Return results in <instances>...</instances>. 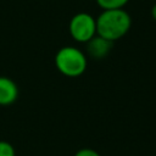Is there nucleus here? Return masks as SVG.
Instances as JSON below:
<instances>
[{
	"instance_id": "f257e3e1",
	"label": "nucleus",
	"mask_w": 156,
	"mask_h": 156,
	"mask_svg": "<svg viewBox=\"0 0 156 156\" xmlns=\"http://www.w3.org/2000/svg\"><path fill=\"white\" fill-rule=\"evenodd\" d=\"M95 20L96 34L112 43L123 38L132 27V18L123 9L104 10Z\"/></svg>"
},
{
	"instance_id": "f03ea898",
	"label": "nucleus",
	"mask_w": 156,
	"mask_h": 156,
	"mask_svg": "<svg viewBox=\"0 0 156 156\" xmlns=\"http://www.w3.org/2000/svg\"><path fill=\"white\" fill-rule=\"evenodd\" d=\"M55 66L63 76L74 78L85 72L88 61L82 50L74 46H63L55 55Z\"/></svg>"
},
{
	"instance_id": "7ed1b4c3",
	"label": "nucleus",
	"mask_w": 156,
	"mask_h": 156,
	"mask_svg": "<svg viewBox=\"0 0 156 156\" xmlns=\"http://www.w3.org/2000/svg\"><path fill=\"white\" fill-rule=\"evenodd\" d=\"M71 37L78 43H88L96 35V20L87 12L76 13L68 24Z\"/></svg>"
},
{
	"instance_id": "20e7f679",
	"label": "nucleus",
	"mask_w": 156,
	"mask_h": 156,
	"mask_svg": "<svg viewBox=\"0 0 156 156\" xmlns=\"http://www.w3.org/2000/svg\"><path fill=\"white\" fill-rule=\"evenodd\" d=\"M85 44H87V51H88V54L93 58H95V60L105 58L108 55V52L111 51L112 45H113L112 41L105 39V38H102V37H100L98 34L95 37H93Z\"/></svg>"
},
{
	"instance_id": "39448f33",
	"label": "nucleus",
	"mask_w": 156,
	"mask_h": 156,
	"mask_svg": "<svg viewBox=\"0 0 156 156\" xmlns=\"http://www.w3.org/2000/svg\"><path fill=\"white\" fill-rule=\"evenodd\" d=\"M18 98L17 84L9 77H0V106H9Z\"/></svg>"
},
{
	"instance_id": "423d86ee",
	"label": "nucleus",
	"mask_w": 156,
	"mask_h": 156,
	"mask_svg": "<svg viewBox=\"0 0 156 156\" xmlns=\"http://www.w3.org/2000/svg\"><path fill=\"white\" fill-rule=\"evenodd\" d=\"M129 0H96V4L102 10H117L123 9Z\"/></svg>"
},
{
	"instance_id": "0eeeda50",
	"label": "nucleus",
	"mask_w": 156,
	"mask_h": 156,
	"mask_svg": "<svg viewBox=\"0 0 156 156\" xmlns=\"http://www.w3.org/2000/svg\"><path fill=\"white\" fill-rule=\"evenodd\" d=\"M0 156H16L15 147L4 140H0Z\"/></svg>"
},
{
	"instance_id": "6e6552de",
	"label": "nucleus",
	"mask_w": 156,
	"mask_h": 156,
	"mask_svg": "<svg viewBox=\"0 0 156 156\" xmlns=\"http://www.w3.org/2000/svg\"><path fill=\"white\" fill-rule=\"evenodd\" d=\"M74 156H101L96 150H93V149H89V147H83V149H79Z\"/></svg>"
},
{
	"instance_id": "1a4fd4ad",
	"label": "nucleus",
	"mask_w": 156,
	"mask_h": 156,
	"mask_svg": "<svg viewBox=\"0 0 156 156\" xmlns=\"http://www.w3.org/2000/svg\"><path fill=\"white\" fill-rule=\"evenodd\" d=\"M151 17H152V18L156 21V4H155L152 7H151Z\"/></svg>"
}]
</instances>
